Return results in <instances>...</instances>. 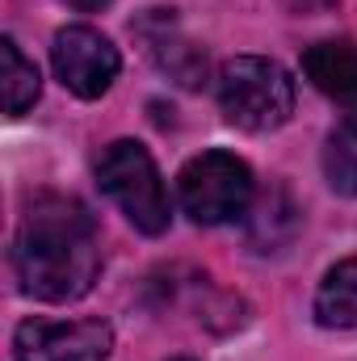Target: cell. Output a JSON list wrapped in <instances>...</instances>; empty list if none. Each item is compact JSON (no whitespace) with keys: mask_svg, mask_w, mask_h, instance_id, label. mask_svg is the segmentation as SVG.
I'll list each match as a JSON object with an SVG mask.
<instances>
[{"mask_svg":"<svg viewBox=\"0 0 357 361\" xmlns=\"http://www.w3.org/2000/svg\"><path fill=\"white\" fill-rule=\"evenodd\" d=\"M97 185L114 197V206L126 214V223L143 235L169 231V189L160 180V169L152 152L135 139H114L97 156Z\"/></svg>","mask_w":357,"mask_h":361,"instance_id":"obj_3","label":"cell"},{"mask_svg":"<svg viewBox=\"0 0 357 361\" xmlns=\"http://www.w3.org/2000/svg\"><path fill=\"white\" fill-rule=\"evenodd\" d=\"M0 80H4V109H8L13 118L25 114V109L38 101V92H42V76H38V68L17 51L13 38L0 42Z\"/></svg>","mask_w":357,"mask_h":361,"instance_id":"obj_11","label":"cell"},{"mask_svg":"<svg viewBox=\"0 0 357 361\" xmlns=\"http://www.w3.org/2000/svg\"><path fill=\"white\" fill-rule=\"evenodd\" d=\"M303 72H307V80L315 89L341 109V122L357 126V47L353 42L328 38V42L307 47Z\"/></svg>","mask_w":357,"mask_h":361,"instance_id":"obj_8","label":"cell"},{"mask_svg":"<svg viewBox=\"0 0 357 361\" xmlns=\"http://www.w3.org/2000/svg\"><path fill=\"white\" fill-rule=\"evenodd\" d=\"M13 353L17 361H105L114 353V332L101 319H25L13 332Z\"/></svg>","mask_w":357,"mask_h":361,"instance_id":"obj_6","label":"cell"},{"mask_svg":"<svg viewBox=\"0 0 357 361\" xmlns=\"http://www.w3.org/2000/svg\"><path fill=\"white\" fill-rule=\"evenodd\" d=\"M253 219H248V244L257 252H282L294 231H298V206L290 197L286 185H269L265 193L257 197V206H248Z\"/></svg>","mask_w":357,"mask_h":361,"instance_id":"obj_9","label":"cell"},{"mask_svg":"<svg viewBox=\"0 0 357 361\" xmlns=\"http://www.w3.org/2000/svg\"><path fill=\"white\" fill-rule=\"evenodd\" d=\"M324 177L341 197H357V126H337L324 143Z\"/></svg>","mask_w":357,"mask_h":361,"instance_id":"obj_12","label":"cell"},{"mask_svg":"<svg viewBox=\"0 0 357 361\" xmlns=\"http://www.w3.org/2000/svg\"><path fill=\"white\" fill-rule=\"evenodd\" d=\"M135 38L143 42L147 59L169 80H177L181 89H202V80H206V51L185 38L173 8H147L135 21Z\"/></svg>","mask_w":357,"mask_h":361,"instance_id":"obj_7","label":"cell"},{"mask_svg":"<svg viewBox=\"0 0 357 361\" xmlns=\"http://www.w3.org/2000/svg\"><path fill=\"white\" fill-rule=\"evenodd\" d=\"M13 269L21 281V294L38 302L85 298L101 273L92 214L76 197L63 193L34 197L13 240Z\"/></svg>","mask_w":357,"mask_h":361,"instance_id":"obj_1","label":"cell"},{"mask_svg":"<svg viewBox=\"0 0 357 361\" xmlns=\"http://www.w3.org/2000/svg\"><path fill=\"white\" fill-rule=\"evenodd\" d=\"M51 63H55V76H59V85L68 92H76L80 101H97L118 80L122 55L101 30L63 25L55 34V47H51Z\"/></svg>","mask_w":357,"mask_h":361,"instance_id":"obj_5","label":"cell"},{"mask_svg":"<svg viewBox=\"0 0 357 361\" xmlns=\"http://www.w3.org/2000/svg\"><path fill=\"white\" fill-rule=\"evenodd\" d=\"M173 361H193V357H173Z\"/></svg>","mask_w":357,"mask_h":361,"instance_id":"obj_14","label":"cell"},{"mask_svg":"<svg viewBox=\"0 0 357 361\" xmlns=\"http://www.w3.org/2000/svg\"><path fill=\"white\" fill-rule=\"evenodd\" d=\"M181 210L198 223V227H223L236 223L240 214H248L257 185H253V169L231 156V152H202L193 156L177 177Z\"/></svg>","mask_w":357,"mask_h":361,"instance_id":"obj_4","label":"cell"},{"mask_svg":"<svg viewBox=\"0 0 357 361\" xmlns=\"http://www.w3.org/2000/svg\"><path fill=\"white\" fill-rule=\"evenodd\" d=\"M63 4H72V8H80V13H97V8H105L109 0H63Z\"/></svg>","mask_w":357,"mask_h":361,"instance_id":"obj_13","label":"cell"},{"mask_svg":"<svg viewBox=\"0 0 357 361\" xmlns=\"http://www.w3.org/2000/svg\"><path fill=\"white\" fill-rule=\"evenodd\" d=\"M315 319L320 328H357V257L332 265L320 281V294H315Z\"/></svg>","mask_w":357,"mask_h":361,"instance_id":"obj_10","label":"cell"},{"mask_svg":"<svg viewBox=\"0 0 357 361\" xmlns=\"http://www.w3.org/2000/svg\"><path fill=\"white\" fill-rule=\"evenodd\" d=\"M219 109L231 126L248 130V135H265L277 130L290 114H294V80L290 72L265 59V55H236L219 68Z\"/></svg>","mask_w":357,"mask_h":361,"instance_id":"obj_2","label":"cell"}]
</instances>
